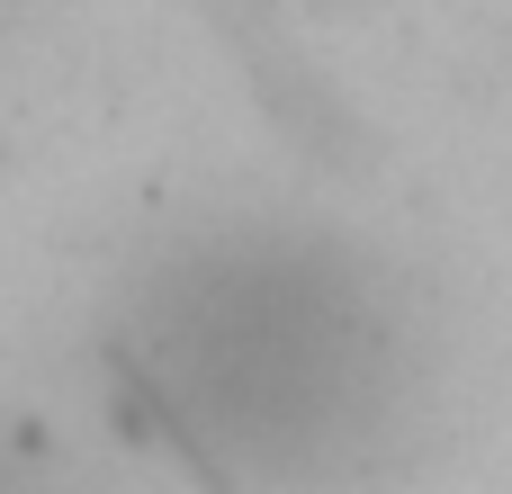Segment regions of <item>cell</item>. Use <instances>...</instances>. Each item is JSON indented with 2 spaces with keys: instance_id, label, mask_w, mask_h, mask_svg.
Listing matches in <instances>:
<instances>
[{
  "instance_id": "1",
  "label": "cell",
  "mask_w": 512,
  "mask_h": 494,
  "mask_svg": "<svg viewBox=\"0 0 512 494\" xmlns=\"http://www.w3.org/2000/svg\"><path fill=\"white\" fill-rule=\"evenodd\" d=\"M135 324L153 405L225 468L279 486L378 468L423 387L378 270L333 243H216Z\"/></svg>"
}]
</instances>
